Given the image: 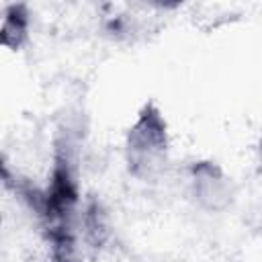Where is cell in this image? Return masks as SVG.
Here are the masks:
<instances>
[{
	"label": "cell",
	"mask_w": 262,
	"mask_h": 262,
	"mask_svg": "<svg viewBox=\"0 0 262 262\" xmlns=\"http://www.w3.org/2000/svg\"><path fill=\"white\" fill-rule=\"evenodd\" d=\"M129 168L137 176H151L166 160V125L158 111L145 108L129 131Z\"/></svg>",
	"instance_id": "cell-1"
},
{
	"label": "cell",
	"mask_w": 262,
	"mask_h": 262,
	"mask_svg": "<svg viewBox=\"0 0 262 262\" xmlns=\"http://www.w3.org/2000/svg\"><path fill=\"white\" fill-rule=\"evenodd\" d=\"M192 190H194L196 201L211 211L223 209L231 201V186L227 178L209 164H203L196 168Z\"/></svg>",
	"instance_id": "cell-2"
}]
</instances>
